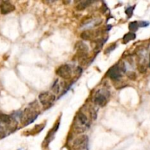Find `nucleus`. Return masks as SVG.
Instances as JSON below:
<instances>
[{
	"label": "nucleus",
	"instance_id": "f257e3e1",
	"mask_svg": "<svg viewBox=\"0 0 150 150\" xmlns=\"http://www.w3.org/2000/svg\"><path fill=\"white\" fill-rule=\"evenodd\" d=\"M90 124L91 122L86 113L82 111H80L77 113L74 122V130L77 133H81L86 130L89 128Z\"/></svg>",
	"mask_w": 150,
	"mask_h": 150
},
{
	"label": "nucleus",
	"instance_id": "f03ea898",
	"mask_svg": "<svg viewBox=\"0 0 150 150\" xmlns=\"http://www.w3.org/2000/svg\"><path fill=\"white\" fill-rule=\"evenodd\" d=\"M38 111L34 107L27 108L24 111L21 112L20 119H21V124L24 126H26L36 119L37 117L38 116Z\"/></svg>",
	"mask_w": 150,
	"mask_h": 150
},
{
	"label": "nucleus",
	"instance_id": "7ed1b4c3",
	"mask_svg": "<svg viewBox=\"0 0 150 150\" xmlns=\"http://www.w3.org/2000/svg\"><path fill=\"white\" fill-rule=\"evenodd\" d=\"M126 71V67L124 63H118L113 65L107 73V75L112 80H119Z\"/></svg>",
	"mask_w": 150,
	"mask_h": 150
},
{
	"label": "nucleus",
	"instance_id": "20e7f679",
	"mask_svg": "<svg viewBox=\"0 0 150 150\" xmlns=\"http://www.w3.org/2000/svg\"><path fill=\"white\" fill-rule=\"evenodd\" d=\"M88 146V137L82 135L75 138L72 142V148L75 150H85Z\"/></svg>",
	"mask_w": 150,
	"mask_h": 150
},
{
	"label": "nucleus",
	"instance_id": "39448f33",
	"mask_svg": "<svg viewBox=\"0 0 150 150\" xmlns=\"http://www.w3.org/2000/svg\"><path fill=\"white\" fill-rule=\"evenodd\" d=\"M109 92L105 90H100L94 94V102L96 105L103 107L108 102Z\"/></svg>",
	"mask_w": 150,
	"mask_h": 150
},
{
	"label": "nucleus",
	"instance_id": "423d86ee",
	"mask_svg": "<svg viewBox=\"0 0 150 150\" xmlns=\"http://www.w3.org/2000/svg\"><path fill=\"white\" fill-rule=\"evenodd\" d=\"M38 99L40 103L45 108H49L55 101V96L50 92H44L39 94Z\"/></svg>",
	"mask_w": 150,
	"mask_h": 150
},
{
	"label": "nucleus",
	"instance_id": "0eeeda50",
	"mask_svg": "<svg viewBox=\"0 0 150 150\" xmlns=\"http://www.w3.org/2000/svg\"><path fill=\"white\" fill-rule=\"evenodd\" d=\"M56 74L63 79H69L72 77V71L68 65H63L60 66L56 70Z\"/></svg>",
	"mask_w": 150,
	"mask_h": 150
},
{
	"label": "nucleus",
	"instance_id": "6e6552de",
	"mask_svg": "<svg viewBox=\"0 0 150 150\" xmlns=\"http://www.w3.org/2000/svg\"><path fill=\"white\" fill-rule=\"evenodd\" d=\"M75 50L77 51L79 55V59L87 56L88 52V47L86 43L82 41H78L74 45Z\"/></svg>",
	"mask_w": 150,
	"mask_h": 150
},
{
	"label": "nucleus",
	"instance_id": "1a4fd4ad",
	"mask_svg": "<svg viewBox=\"0 0 150 150\" xmlns=\"http://www.w3.org/2000/svg\"><path fill=\"white\" fill-rule=\"evenodd\" d=\"M100 35L99 30H86L82 32L80 37L84 40H91Z\"/></svg>",
	"mask_w": 150,
	"mask_h": 150
},
{
	"label": "nucleus",
	"instance_id": "9d476101",
	"mask_svg": "<svg viewBox=\"0 0 150 150\" xmlns=\"http://www.w3.org/2000/svg\"><path fill=\"white\" fill-rule=\"evenodd\" d=\"M15 10V6L9 2H2L0 5V11L2 14H7Z\"/></svg>",
	"mask_w": 150,
	"mask_h": 150
},
{
	"label": "nucleus",
	"instance_id": "9b49d317",
	"mask_svg": "<svg viewBox=\"0 0 150 150\" xmlns=\"http://www.w3.org/2000/svg\"><path fill=\"white\" fill-rule=\"evenodd\" d=\"M58 125H59V124H55V126H54V128H53L49 132L47 136H46V138H45V141H44L46 143V146L49 144V142L52 141V137L54 136V133H56V131L58 130Z\"/></svg>",
	"mask_w": 150,
	"mask_h": 150
},
{
	"label": "nucleus",
	"instance_id": "f8f14e48",
	"mask_svg": "<svg viewBox=\"0 0 150 150\" xmlns=\"http://www.w3.org/2000/svg\"><path fill=\"white\" fill-rule=\"evenodd\" d=\"M135 34L134 32H129V33L126 34L123 37V43H127L128 42L131 41V40H133L135 39Z\"/></svg>",
	"mask_w": 150,
	"mask_h": 150
},
{
	"label": "nucleus",
	"instance_id": "ddd939ff",
	"mask_svg": "<svg viewBox=\"0 0 150 150\" xmlns=\"http://www.w3.org/2000/svg\"><path fill=\"white\" fill-rule=\"evenodd\" d=\"M91 2H91V1H82V2H80V3L76 6V9H77V10H85Z\"/></svg>",
	"mask_w": 150,
	"mask_h": 150
},
{
	"label": "nucleus",
	"instance_id": "4468645a",
	"mask_svg": "<svg viewBox=\"0 0 150 150\" xmlns=\"http://www.w3.org/2000/svg\"><path fill=\"white\" fill-rule=\"evenodd\" d=\"M138 22L137 21H133L130 22L129 24V29L130 30L131 32L132 31H135L138 30Z\"/></svg>",
	"mask_w": 150,
	"mask_h": 150
},
{
	"label": "nucleus",
	"instance_id": "2eb2a0df",
	"mask_svg": "<svg viewBox=\"0 0 150 150\" xmlns=\"http://www.w3.org/2000/svg\"><path fill=\"white\" fill-rule=\"evenodd\" d=\"M115 47H116V44L115 43L111 44V45H109L108 47H107V48L105 49V54H109V53L111 52L113 50H114V49L115 48Z\"/></svg>",
	"mask_w": 150,
	"mask_h": 150
},
{
	"label": "nucleus",
	"instance_id": "dca6fc26",
	"mask_svg": "<svg viewBox=\"0 0 150 150\" xmlns=\"http://www.w3.org/2000/svg\"><path fill=\"white\" fill-rule=\"evenodd\" d=\"M135 7H129L127 9V10H126V14L127 15L128 18H130L131 16H133V10H134Z\"/></svg>",
	"mask_w": 150,
	"mask_h": 150
},
{
	"label": "nucleus",
	"instance_id": "f3484780",
	"mask_svg": "<svg viewBox=\"0 0 150 150\" xmlns=\"http://www.w3.org/2000/svg\"><path fill=\"white\" fill-rule=\"evenodd\" d=\"M127 77L129 78V79H131V80H135L136 79V74H135V73H134V72H128L127 73Z\"/></svg>",
	"mask_w": 150,
	"mask_h": 150
},
{
	"label": "nucleus",
	"instance_id": "a211bd4d",
	"mask_svg": "<svg viewBox=\"0 0 150 150\" xmlns=\"http://www.w3.org/2000/svg\"><path fill=\"white\" fill-rule=\"evenodd\" d=\"M138 70H139L140 73H144L145 72L147 71V68L145 67V66L143 65H140L139 66H138Z\"/></svg>",
	"mask_w": 150,
	"mask_h": 150
},
{
	"label": "nucleus",
	"instance_id": "6ab92c4d",
	"mask_svg": "<svg viewBox=\"0 0 150 150\" xmlns=\"http://www.w3.org/2000/svg\"><path fill=\"white\" fill-rule=\"evenodd\" d=\"M149 24V23L147 22V21H140L138 23V26H141V27H145V26H147Z\"/></svg>",
	"mask_w": 150,
	"mask_h": 150
},
{
	"label": "nucleus",
	"instance_id": "aec40b11",
	"mask_svg": "<svg viewBox=\"0 0 150 150\" xmlns=\"http://www.w3.org/2000/svg\"><path fill=\"white\" fill-rule=\"evenodd\" d=\"M149 66H150V53H149Z\"/></svg>",
	"mask_w": 150,
	"mask_h": 150
}]
</instances>
